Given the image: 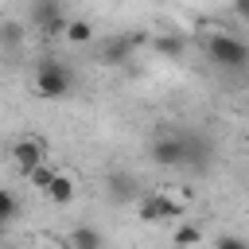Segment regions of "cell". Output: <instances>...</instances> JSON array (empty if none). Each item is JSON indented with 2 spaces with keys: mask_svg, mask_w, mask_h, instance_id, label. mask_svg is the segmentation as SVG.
<instances>
[{
  "mask_svg": "<svg viewBox=\"0 0 249 249\" xmlns=\"http://www.w3.org/2000/svg\"><path fill=\"white\" fill-rule=\"evenodd\" d=\"M70 89H74V74H70L58 58H43V62L35 66V93H39V97L58 101V97H66Z\"/></svg>",
  "mask_w": 249,
  "mask_h": 249,
  "instance_id": "1",
  "label": "cell"
},
{
  "mask_svg": "<svg viewBox=\"0 0 249 249\" xmlns=\"http://www.w3.org/2000/svg\"><path fill=\"white\" fill-rule=\"evenodd\" d=\"M206 58L222 70H241V66H249V43H241L237 35L218 31V35L206 39Z\"/></svg>",
  "mask_w": 249,
  "mask_h": 249,
  "instance_id": "2",
  "label": "cell"
},
{
  "mask_svg": "<svg viewBox=\"0 0 249 249\" xmlns=\"http://www.w3.org/2000/svg\"><path fill=\"white\" fill-rule=\"evenodd\" d=\"M140 222H179L183 218V202L179 198H171V195H163V191H156V195H144V202H140Z\"/></svg>",
  "mask_w": 249,
  "mask_h": 249,
  "instance_id": "3",
  "label": "cell"
},
{
  "mask_svg": "<svg viewBox=\"0 0 249 249\" xmlns=\"http://www.w3.org/2000/svg\"><path fill=\"white\" fill-rule=\"evenodd\" d=\"M31 23L43 31V35H66V12H62V0H39L31 8Z\"/></svg>",
  "mask_w": 249,
  "mask_h": 249,
  "instance_id": "4",
  "label": "cell"
},
{
  "mask_svg": "<svg viewBox=\"0 0 249 249\" xmlns=\"http://www.w3.org/2000/svg\"><path fill=\"white\" fill-rule=\"evenodd\" d=\"M152 160L156 167H183L187 163V136H156L152 140Z\"/></svg>",
  "mask_w": 249,
  "mask_h": 249,
  "instance_id": "5",
  "label": "cell"
},
{
  "mask_svg": "<svg viewBox=\"0 0 249 249\" xmlns=\"http://www.w3.org/2000/svg\"><path fill=\"white\" fill-rule=\"evenodd\" d=\"M12 163L27 175V171H35L39 163H47V148H43V140L39 136H23V140H16L12 144Z\"/></svg>",
  "mask_w": 249,
  "mask_h": 249,
  "instance_id": "6",
  "label": "cell"
},
{
  "mask_svg": "<svg viewBox=\"0 0 249 249\" xmlns=\"http://www.w3.org/2000/svg\"><path fill=\"white\" fill-rule=\"evenodd\" d=\"M66 249H105V233L97 226H74L66 237Z\"/></svg>",
  "mask_w": 249,
  "mask_h": 249,
  "instance_id": "7",
  "label": "cell"
},
{
  "mask_svg": "<svg viewBox=\"0 0 249 249\" xmlns=\"http://www.w3.org/2000/svg\"><path fill=\"white\" fill-rule=\"evenodd\" d=\"M74 191H78V183H74V175H66V171H58V175H54V183H51V187H47L43 195H47V198H51L54 206H66V202L74 198Z\"/></svg>",
  "mask_w": 249,
  "mask_h": 249,
  "instance_id": "8",
  "label": "cell"
},
{
  "mask_svg": "<svg viewBox=\"0 0 249 249\" xmlns=\"http://www.w3.org/2000/svg\"><path fill=\"white\" fill-rule=\"evenodd\" d=\"M62 39L74 43V47H89V43H93V23H89V19H70Z\"/></svg>",
  "mask_w": 249,
  "mask_h": 249,
  "instance_id": "9",
  "label": "cell"
},
{
  "mask_svg": "<svg viewBox=\"0 0 249 249\" xmlns=\"http://www.w3.org/2000/svg\"><path fill=\"white\" fill-rule=\"evenodd\" d=\"M152 47H156V54H163V58H179V54L187 51L183 35H156V39H152Z\"/></svg>",
  "mask_w": 249,
  "mask_h": 249,
  "instance_id": "10",
  "label": "cell"
},
{
  "mask_svg": "<svg viewBox=\"0 0 249 249\" xmlns=\"http://www.w3.org/2000/svg\"><path fill=\"white\" fill-rule=\"evenodd\" d=\"M12 218H19V195L0 187V226H8Z\"/></svg>",
  "mask_w": 249,
  "mask_h": 249,
  "instance_id": "11",
  "label": "cell"
},
{
  "mask_svg": "<svg viewBox=\"0 0 249 249\" xmlns=\"http://www.w3.org/2000/svg\"><path fill=\"white\" fill-rule=\"evenodd\" d=\"M124 58H128V39H109L105 51H101V62H105V66H117V62H124Z\"/></svg>",
  "mask_w": 249,
  "mask_h": 249,
  "instance_id": "12",
  "label": "cell"
},
{
  "mask_svg": "<svg viewBox=\"0 0 249 249\" xmlns=\"http://www.w3.org/2000/svg\"><path fill=\"white\" fill-rule=\"evenodd\" d=\"M54 175H58V167H51V163H39L35 171H27V183H31L35 191H47V187L54 183Z\"/></svg>",
  "mask_w": 249,
  "mask_h": 249,
  "instance_id": "13",
  "label": "cell"
},
{
  "mask_svg": "<svg viewBox=\"0 0 249 249\" xmlns=\"http://www.w3.org/2000/svg\"><path fill=\"white\" fill-rule=\"evenodd\" d=\"M198 241H202L198 226H191V222H179V226H175V245H179V249H187V245H198Z\"/></svg>",
  "mask_w": 249,
  "mask_h": 249,
  "instance_id": "14",
  "label": "cell"
},
{
  "mask_svg": "<svg viewBox=\"0 0 249 249\" xmlns=\"http://www.w3.org/2000/svg\"><path fill=\"white\" fill-rule=\"evenodd\" d=\"M214 249H249V241L237 237V233H222V237L214 241Z\"/></svg>",
  "mask_w": 249,
  "mask_h": 249,
  "instance_id": "15",
  "label": "cell"
},
{
  "mask_svg": "<svg viewBox=\"0 0 249 249\" xmlns=\"http://www.w3.org/2000/svg\"><path fill=\"white\" fill-rule=\"evenodd\" d=\"M0 39H4L8 47H16V43L23 39V27H19V23H4V27H0Z\"/></svg>",
  "mask_w": 249,
  "mask_h": 249,
  "instance_id": "16",
  "label": "cell"
},
{
  "mask_svg": "<svg viewBox=\"0 0 249 249\" xmlns=\"http://www.w3.org/2000/svg\"><path fill=\"white\" fill-rule=\"evenodd\" d=\"M233 8H237V16L249 23V0H233Z\"/></svg>",
  "mask_w": 249,
  "mask_h": 249,
  "instance_id": "17",
  "label": "cell"
}]
</instances>
